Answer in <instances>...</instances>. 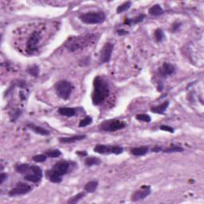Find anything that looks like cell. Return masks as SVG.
<instances>
[{"mask_svg":"<svg viewBox=\"0 0 204 204\" xmlns=\"http://www.w3.org/2000/svg\"><path fill=\"white\" fill-rule=\"evenodd\" d=\"M154 35H155V38L156 39L157 42H161L164 39V32H163V30L161 29L155 30Z\"/></svg>","mask_w":204,"mask_h":204,"instance_id":"obj_30","label":"cell"},{"mask_svg":"<svg viewBox=\"0 0 204 204\" xmlns=\"http://www.w3.org/2000/svg\"><path fill=\"white\" fill-rule=\"evenodd\" d=\"M124 149L122 147L120 146H112V154H116V155H119V154H121L123 152Z\"/></svg>","mask_w":204,"mask_h":204,"instance_id":"obj_35","label":"cell"},{"mask_svg":"<svg viewBox=\"0 0 204 204\" xmlns=\"http://www.w3.org/2000/svg\"><path fill=\"white\" fill-rule=\"evenodd\" d=\"M160 129L164 130V131H167V132H171V133H173V132H174V129H173V128L170 127V126H167V125L160 126Z\"/></svg>","mask_w":204,"mask_h":204,"instance_id":"obj_36","label":"cell"},{"mask_svg":"<svg viewBox=\"0 0 204 204\" xmlns=\"http://www.w3.org/2000/svg\"><path fill=\"white\" fill-rule=\"evenodd\" d=\"M30 171H32L34 174H35L36 176H39L41 178H42V176H43L42 169H41L38 166H36V165H32V166L30 167Z\"/></svg>","mask_w":204,"mask_h":204,"instance_id":"obj_27","label":"cell"},{"mask_svg":"<svg viewBox=\"0 0 204 204\" xmlns=\"http://www.w3.org/2000/svg\"><path fill=\"white\" fill-rule=\"evenodd\" d=\"M160 151H162V148L160 147H155V148H152V152H158Z\"/></svg>","mask_w":204,"mask_h":204,"instance_id":"obj_41","label":"cell"},{"mask_svg":"<svg viewBox=\"0 0 204 204\" xmlns=\"http://www.w3.org/2000/svg\"><path fill=\"white\" fill-rule=\"evenodd\" d=\"M98 187V181H90L86 184L85 186V190L88 193H93L97 190V188Z\"/></svg>","mask_w":204,"mask_h":204,"instance_id":"obj_19","label":"cell"},{"mask_svg":"<svg viewBox=\"0 0 204 204\" xmlns=\"http://www.w3.org/2000/svg\"><path fill=\"white\" fill-rule=\"evenodd\" d=\"M85 196V193L84 192H81L79 193V194H77V195H74V197H72L70 200H68V202L69 203H76V202H77L80 200H81L82 198Z\"/></svg>","mask_w":204,"mask_h":204,"instance_id":"obj_28","label":"cell"},{"mask_svg":"<svg viewBox=\"0 0 204 204\" xmlns=\"http://www.w3.org/2000/svg\"><path fill=\"white\" fill-rule=\"evenodd\" d=\"M58 112L65 116H74L76 114V109L74 108L62 107L58 109Z\"/></svg>","mask_w":204,"mask_h":204,"instance_id":"obj_14","label":"cell"},{"mask_svg":"<svg viewBox=\"0 0 204 204\" xmlns=\"http://www.w3.org/2000/svg\"><path fill=\"white\" fill-rule=\"evenodd\" d=\"M6 178H7V175L5 174V173H1V175H0V184H2Z\"/></svg>","mask_w":204,"mask_h":204,"instance_id":"obj_38","label":"cell"},{"mask_svg":"<svg viewBox=\"0 0 204 204\" xmlns=\"http://www.w3.org/2000/svg\"><path fill=\"white\" fill-rule=\"evenodd\" d=\"M148 152V148L146 146L134 148L131 149V153L136 156H141V155H146Z\"/></svg>","mask_w":204,"mask_h":204,"instance_id":"obj_17","label":"cell"},{"mask_svg":"<svg viewBox=\"0 0 204 204\" xmlns=\"http://www.w3.org/2000/svg\"><path fill=\"white\" fill-rule=\"evenodd\" d=\"M131 6H132V2H130V1L124 2L123 4H121V6H119V7H117L116 12H117L118 14H120V13H122V12L124 11H126V10H128L129 9L130 7H131Z\"/></svg>","mask_w":204,"mask_h":204,"instance_id":"obj_22","label":"cell"},{"mask_svg":"<svg viewBox=\"0 0 204 204\" xmlns=\"http://www.w3.org/2000/svg\"><path fill=\"white\" fill-rule=\"evenodd\" d=\"M79 19L84 23L100 24L105 20L106 16L103 11H92L81 14Z\"/></svg>","mask_w":204,"mask_h":204,"instance_id":"obj_2","label":"cell"},{"mask_svg":"<svg viewBox=\"0 0 204 204\" xmlns=\"http://www.w3.org/2000/svg\"><path fill=\"white\" fill-rule=\"evenodd\" d=\"M69 168H70V163L67 161H60V162L57 163L53 166L52 170L49 172L52 174L57 175L58 176H62L67 173Z\"/></svg>","mask_w":204,"mask_h":204,"instance_id":"obj_8","label":"cell"},{"mask_svg":"<svg viewBox=\"0 0 204 204\" xmlns=\"http://www.w3.org/2000/svg\"><path fill=\"white\" fill-rule=\"evenodd\" d=\"M25 179L30 181V182H32V183H38L41 180V178L33 173V174H28L25 176Z\"/></svg>","mask_w":204,"mask_h":204,"instance_id":"obj_25","label":"cell"},{"mask_svg":"<svg viewBox=\"0 0 204 204\" xmlns=\"http://www.w3.org/2000/svg\"><path fill=\"white\" fill-rule=\"evenodd\" d=\"M33 160L37 163H42L46 160V155L41 154V155H36L33 157Z\"/></svg>","mask_w":204,"mask_h":204,"instance_id":"obj_33","label":"cell"},{"mask_svg":"<svg viewBox=\"0 0 204 204\" xmlns=\"http://www.w3.org/2000/svg\"><path fill=\"white\" fill-rule=\"evenodd\" d=\"M136 119L138 121H144V122H150L151 121V117L148 114H139L136 116Z\"/></svg>","mask_w":204,"mask_h":204,"instance_id":"obj_32","label":"cell"},{"mask_svg":"<svg viewBox=\"0 0 204 204\" xmlns=\"http://www.w3.org/2000/svg\"><path fill=\"white\" fill-rule=\"evenodd\" d=\"M100 164V160L98 158L89 157L86 160V164L88 167H91L93 165H99Z\"/></svg>","mask_w":204,"mask_h":204,"instance_id":"obj_24","label":"cell"},{"mask_svg":"<svg viewBox=\"0 0 204 204\" xmlns=\"http://www.w3.org/2000/svg\"><path fill=\"white\" fill-rule=\"evenodd\" d=\"M48 176H49V179L52 182V183H59L62 181V176H58L57 175L52 174V173H48Z\"/></svg>","mask_w":204,"mask_h":204,"instance_id":"obj_29","label":"cell"},{"mask_svg":"<svg viewBox=\"0 0 204 204\" xmlns=\"http://www.w3.org/2000/svg\"><path fill=\"white\" fill-rule=\"evenodd\" d=\"M175 72H176V70H175L174 66L172 64L167 62L164 63L162 67L160 69V74L161 75V76H164V77L172 75L173 74H175Z\"/></svg>","mask_w":204,"mask_h":204,"instance_id":"obj_11","label":"cell"},{"mask_svg":"<svg viewBox=\"0 0 204 204\" xmlns=\"http://www.w3.org/2000/svg\"><path fill=\"white\" fill-rule=\"evenodd\" d=\"M150 194H151V188L149 186H143L132 194L131 200L132 202H137L140 200H144Z\"/></svg>","mask_w":204,"mask_h":204,"instance_id":"obj_7","label":"cell"},{"mask_svg":"<svg viewBox=\"0 0 204 204\" xmlns=\"http://www.w3.org/2000/svg\"><path fill=\"white\" fill-rule=\"evenodd\" d=\"M183 148L181 147L176 146V145H172V146L169 147L168 148H166L164 150V152L165 153H172V152H183Z\"/></svg>","mask_w":204,"mask_h":204,"instance_id":"obj_26","label":"cell"},{"mask_svg":"<svg viewBox=\"0 0 204 204\" xmlns=\"http://www.w3.org/2000/svg\"><path fill=\"white\" fill-rule=\"evenodd\" d=\"M30 167L29 164H19L18 166L15 167V171L19 173H21V174H24V173H26L27 172H29L30 170Z\"/></svg>","mask_w":204,"mask_h":204,"instance_id":"obj_21","label":"cell"},{"mask_svg":"<svg viewBox=\"0 0 204 204\" xmlns=\"http://www.w3.org/2000/svg\"><path fill=\"white\" fill-rule=\"evenodd\" d=\"M76 153L81 155H87V152H76Z\"/></svg>","mask_w":204,"mask_h":204,"instance_id":"obj_42","label":"cell"},{"mask_svg":"<svg viewBox=\"0 0 204 204\" xmlns=\"http://www.w3.org/2000/svg\"><path fill=\"white\" fill-rule=\"evenodd\" d=\"M46 155L51 158H56L62 155V152L59 150H53V151H50L46 152Z\"/></svg>","mask_w":204,"mask_h":204,"instance_id":"obj_34","label":"cell"},{"mask_svg":"<svg viewBox=\"0 0 204 204\" xmlns=\"http://www.w3.org/2000/svg\"><path fill=\"white\" fill-rule=\"evenodd\" d=\"M27 127L29 128L30 129L33 130V131H34L35 133H37V134L42 135V136H49L50 135L49 131H47L46 129H44V128H42L41 127L34 125V124H27Z\"/></svg>","mask_w":204,"mask_h":204,"instance_id":"obj_15","label":"cell"},{"mask_svg":"<svg viewBox=\"0 0 204 204\" xmlns=\"http://www.w3.org/2000/svg\"><path fill=\"white\" fill-rule=\"evenodd\" d=\"M19 94H20V98H21L22 100H25V99H26V97H24V93H23V92H22V91H21V92H20V93H19Z\"/></svg>","mask_w":204,"mask_h":204,"instance_id":"obj_43","label":"cell"},{"mask_svg":"<svg viewBox=\"0 0 204 204\" xmlns=\"http://www.w3.org/2000/svg\"><path fill=\"white\" fill-rule=\"evenodd\" d=\"M93 122V119L89 117V116H86V118L81 120L79 123V127H86V126H88L89 124H91Z\"/></svg>","mask_w":204,"mask_h":204,"instance_id":"obj_31","label":"cell"},{"mask_svg":"<svg viewBox=\"0 0 204 204\" xmlns=\"http://www.w3.org/2000/svg\"><path fill=\"white\" fill-rule=\"evenodd\" d=\"M179 27H180V23H178V22H175V23L172 25V30H173V31H176Z\"/></svg>","mask_w":204,"mask_h":204,"instance_id":"obj_39","label":"cell"},{"mask_svg":"<svg viewBox=\"0 0 204 204\" xmlns=\"http://www.w3.org/2000/svg\"><path fill=\"white\" fill-rule=\"evenodd\" d=\"M94 90L92 94V100L94 105H99L109 95V87L107 81L100 76H96L93 81Z\"/></svg>","mask_w":204,"mask_h":204,"instance_id":"obj_1","label":"cell"},{"mask_svg":"<svg viewBox=\"0 0 204 204\" xmlns=\"http://www.w3.org/2000/svg\"><path fill=\"white\" fill-rule=\"evenodd\" d=\"M42 36H41V33L34 31L32 33V34L30 35L29 38L26 42V50L28 52L32 53L34 51H36L38 50V44L41 41Z\"/></svg>","mask_w":204,"mask_h":204,"instance_id":"obj_6","label":"cell"},{"mask_svg":"<svg viewBox=\"0 0 204 204\" xmlns=\"http://www.w3.org/2000/svg\"><path fill=\"white\" fill-rule=\"evenodd\" d=\"M93 36L94 35L93 34H88L84 36V37L81 38H76L75 39V41L70 44L69 46H67L68 49L70 50L71 51H76L79 49H81L85 46H87L88 44V42H90L91 40L93 38Z\"/></svg>","mask_w":204,"mask_h":204,"instance_id":"obj_5","label":"cell"},{"mask_svg":"<svg viewBox=\"0 0 204 204\" xmlns=\"http://www.w3.org/2000/svg\"><path fill=\"white\" fill-rule=\"evenodd\" d=\"M27 72L31 76L37 77L38 74H39V67L37 65H34L32 66H30L27 69Z\"/></svg>","mask_w":204,"mask_h":204,"instance_id":"obj_23","label":"cell"},{"mask_svg":"<svg viewBox=\"0 0 204 204\" xmlns=\"http://www.w3.org/2000/svg\"><path fill=\"white\" fill-rule=\"evenodd\" d=\"M168 106H169V101H165L164 102L163 104H160V105L152 107L151 109V111L152 112H154V113L162 114L166 111V109H167V107Z\"/></svg>","mask_w":204,"mask_h":204,"instance_id":"obj_16","label":"cell"},{"mask_svg":"<svg viewBox=\"0 0 204 204\" xmlns=\"http://www.w3.org/2000/svg\"><path fill=\"white\" fill-rule=\"evenodd\" d=\"M31 190V187L26 183H17L16 187L9 191L10 196H16V195H21L27 194Z\"/></svg>","mask_w":204,"mask_h":204,"instance_id":"obj_9","label":"cell"},{"mask_svg":"<svg viewBox=\"0 0 204 204\" xmlns=\"http://www.w3.org/2000/svg\"><path fill=\"white\" fill-rule=\"evenodd\" d=\"M117 34H118L119 35H126L128 34V32L124 30H117Z\"/></svg>","mask_w":204,"mask_h":204,"instance_id":"obj_40","label":"cell"},{"mask_svg":"<svg viewBox=\"0 0 204 204\" xmlns=\"http://www.w3.org/2000/svg\"><path fill=\"white\" fill-rule=\"evenodd\" d=\"M86 135H77V136H74L71 137H61L59 139V141L63 144H70V143H74V142L86 139Z\"/></svg>","mask_w":204,"mask_h":204,"instance_id":"obj_12","label":"cell"},{"mask_svg":"<svg viewBox=\"0 0 204 204\" xmlns=\"http://www.w3.org/2000/svg\"><path fill=\"white\" fill-rule=\"evenodd\" d=\"M93 151L99 154H109V153H112V146H107L104 144H98L94 148Z\"/></svg>","mask_w":204,"mask_h":204,"instance_id":"obj_13","label":"cell"},{"mask_svg":"<svg viewBox=\"0 0 204 204\" xmlns=\"http://www.w3.org/2000/svg\"><path fill=\"white\" fill-rule=\"evenodd\" d=\"M125 123L122 121L119 120H109V121H105L102 124H100V128L105 132H115L118 131L125 127Z\"/></svg>","mask_w":204,"mask_h":204,"instance_id":"obj_4","label":"cell"},{"mask_svg":"<svg viewBox=\"0 0 204 204\" xmlns=\"http://www.w3.org/2000/svg\"><path fill=\"white\" fill-rule=\"evenodd\" d=\"M114 46L112 43H106L100 50V59L102 63L109 62L111 59L112 53L113 50Z\"/></svg>","mask_w":204,"mask_h":204,"instance_id":"obj_10","label":"cell"},{"mask_svg":"<svg viewBox=\"0 0 204 204\" xmlns=\"http://www.w3.org/2000/svg\"><path fill=\"white\" fill-rule=\"evenodd\" d=\"M21 113H22L21 110H17V111L14 113V115H13V117H12L11 121H14L15 120H17V119L19 117V116L21 115Z\"/></svg>","mask_w":204,"mask_h":204,"instance_id":"obj_37","label":"cell"},{"mask_svg":"<svg viewBox=\"0 0 204 204\" xmlns=\"http://www.w3.org/2000/svg\"><path fill=\"white\" fill-rule=\"evenodd\" d=\"M145 18V15L144 14H140V15H138L137 17H136L135 19H127L126 21L124 22V23L128 24V25H131V24H137L142 22Z\"/></svg>","mask_w":204,"mask_h":204,"instance_id":"obj_20","label":"cell"},{"mask_svg":"<svg viewBox=\"0 0 204 204\" xmlns=\"http://www.w3.org/2000/svg\"><path fill=\"white\" fill-rule=\"evenodd\" d=\"M73 85L70 83V81H59L57 82L55 85V90L56 93L58 94L59 98H61L63 100H67L70 98L73 91Z\"/></svg>","mask_w":204,"mask_h":204,"instance_id":"obj_3","label":"cell"},{"mask_svg":"<svg viewBox=\"0 0 204 204\" xmlns=\"http://www.w3.org/2000/svg\"><path fill=\"white\" fill-rule=\"evenodd\" d=\"M149 14L153 15V16H159V15H161L164 13V10L161 7H160L159 4L154 5L153 7H152L148 10Z\"/></svg>","mask_w":204,"mask_h":204,"instance_id":"obj_18","label":"cell"}]
</instances>
